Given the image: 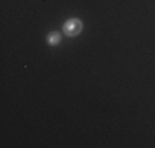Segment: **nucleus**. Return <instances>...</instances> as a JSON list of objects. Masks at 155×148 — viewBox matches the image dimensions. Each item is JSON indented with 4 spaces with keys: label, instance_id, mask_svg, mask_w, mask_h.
<instances>
[{
    "label": "nucleus",
    "instance_id": "obj_1",
    "mask_svg": "<svg viewBox=\"0 0 155 148\" xmlns=\"http://www.w3.org/2000/svg\"><path fill=\"white\" fill-rule=\"evenodd\" d=\"M63 31H64L66 36H78L81 31H83V21L79 18L73 17V18H68V20L63 23Z\"/></svg>",
    "mask_w": 155,
    "mask_h": 148
},
{
    "label": "nucleus",
    "instance_id": "obj_2",
    "mask_svg": "<svg viewBox=\"0 0 155 148\" xmlns=\"http://www.w3.org/2000/svg\"><path fill=\"white\" fill-rule=\"evenodd\" d=\"M61 40H63V36H61L60 31H50L46 35V44L48 46H58V44L61 43Z\"/></svg>",
    "mask_w": 155,
    "mask_h": 148
}]
</instances>
